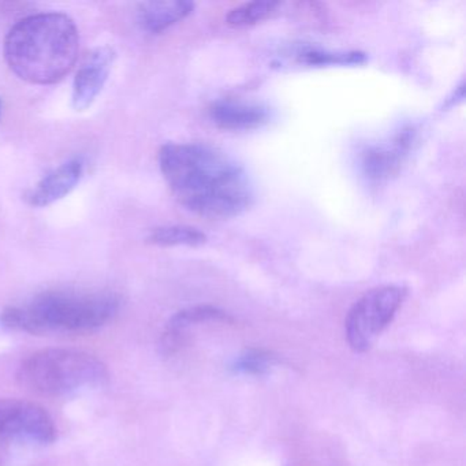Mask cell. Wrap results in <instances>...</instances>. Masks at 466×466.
I'll return each instance as SVG.
<instances>
[{
  "mask_svg": "<svg viewBox=\"0 0 466 466\" xmlns=\"http://www.w3.org/2000/svg\"><path fill=\"white\" fill-rule=\"evenodd\" d=\"M163 177L174 198L198 217L230 219L253 204L244 168L228 154L198 143H170L159 152Z\"/></svg>",
  "mask_w": 466,
  "mask_h": 466,
  "instance_id": "obj_1",
  "label": "cell"
},
{
  "mask_svg": "<svg viewBox=\"0 0 466 466\" xmlns=\"http://www.w3.org/2000/svg\"><path fill=\"white\" fill-rule=\"evenodd\" d=\"M56 438L53 417L39 403L18 398L0 400V441L50 444Z\"/></svg>",
  "mask_w": 466,
  "mask_h": 466,
  "instance_id": "obj_6",
  "label": "cell"
},
{
  "mask_svg": "<svg viewBox=\"0 0 466 466\" xmlns=\"http://www.w3.org/2000/svg\"><path fill=\"white\" fill-rule=\"evenodd\" d=\"M278 7H279L278 2H269V0L250 2V4H244L230 10L226 21L228 25L237 26V28L256 25V24L271 17L277 12Z\"/></svg>",
  "mask_w": 466,
  "mask_h": 466,
  "instance_id": "obj_13",
  "label": "cell"
},
{
  "mask_svg": "<svg viewBox=\"0 0 466 466\" xmlns=\"http://www.w3.org/2000/svg\"><path fill=\"white\" fill-rule=\"evenodd\" d=\"M80 35L62 13H42L18 21L5 40V58L26 83L50 86L61 81L77 62Z\"/></svg>",
  "mask_w": 466,
  "mask_h": 466,
  "instance_id": "obj_2",
  "label": "cell"
},
{
  "mask_svg": "<svg viewBox=\"0 0 466 466\" xmlns=\"http://www.w3.org/2000/svg\"><path fill=\"white\" fill-rule=\"evenodd\" d=\"M364 56L359 53L353 54H329L320 53V51H312V53L304 54V61L309 65L323 64H354V62H362Z\"/></svg>",
  "mask_w": 466,
  "mask_h": 466,
  "instance_id": "obj_15",
  "label": "cell"
},
{
  "mask_svg": "<svg viewBox=\"0 0 466 466\" xmlns=\"http://www.w3.org/2000/svg\"><path fill=\"white\" fill-rule=\"evenodd\" d=\"M212 121L220 129L252 130L263 127L269 121L268 108L258 103L244 100H220L209 108Z\"/></svg>",
  "mask_w": 466,
  "mask_h": 466,
  "instance_id": "obj_9",
  "label": "cell"
},
{
  "mask_svg": "<svg viewBox=\"0 0 466 466\" xmlns=\"http://www.w3.org/2000/svg\"><path fill=\"white\" fill-rule=\"evenodd\" d=\"M406 299V289L387 285L365 293L349 310L346 338L353 350L367 351L376 338L391 323Z\"/></svg>",
  "mask_w": 466,
  "mask_h": 466,
  "instance_id": "obj_5",
  "label": "cell"
},
{
  "mask_svg": "<svg viewBox=\"0 0 466 466\" xmlns=\"http://www.w3.org/2000/svg\"><path fill=\"white\" fill-rule=\"evenodd\" d=\"M275 364L271 354L260 350H250L242 354L236 361V370L249 375H261Z\"/></svg>",
  "mask_w": 466,
  "mask_h": 466,
  "instance_id": "obj_14",
  "label": "cell"
},
{
  "mask_svg": "<svg viewBox=\"0 0 466 466\" xmlns=\"http://www.w3.org/2000/svg\"><path fill=\"white\" fill-rule=\"evenodd\" d=\"M195 4L187 0H170V2H146L138 7V21L147 32L162 34L170 26L190 15Z\"/></svg>",
  "mask_w": 466,
  "mask_h": 466,
  "instance_id": "obj_11",
  "label": "cell"
},
{
  "mask_svg": "<svg viewBox=\"0 0 466 466\" xmlns=\"http://www.w3.org/2000/svg\"><path fill=\"white\" fill-rule=\"evenodd\" d=\"M116 53L110 47L95 48L81 62L73 84V107L84 111L94 105L110 76Z\"/></svg>",
  "mask_w": 466,
  "mask_h": 466,
  "instance_id": "obj_7",
  "label": "cell"
},
{
  "mask_svg": "<svg viewBox=\"0 0 466 466\" xmlns=\"http://www.w3.org/2000/svg\"><path fill=\"white\" fill-rule=\"evenodd\" d=\"M121 299L111 291L51 290L4 310L0 320L15 331L42 335L88 332L113 320Z\"/></svg>",
  "mask_w": 466,
  "mask_h": 466,
  "instance_id": "obj_3",
  "label": "cell"
},
{
  "mask_svg": "<svg viewBox=\"0 0 466 466\" xmlns=\"http://www.w3.org/2000/svg\"><path fill=\"white\" fill-rule=\"evenodd\" d=\"M411 130H402L391 140L370 147L362 155V167L370 179H387L400 170L413 144Z\"/></svg>",
  "mask_w": 466,
  "mask_h": 466,
  "instance_id": "obj_8",
  "label": "cell"
},
{
  "mask_svg": "<svg viewBox=\"0 0 466 466\" xmlns=\"http://www.w3.org/2000/svg\"><path fill=\"white\" fill-rule=\"evenodd\" d=\"M207 236L192 226H163L149 233L147 242L157 247H200Z\"/></svg>",
  "mask_w": 466,
  "mask_h": 466,
  "instance_id": "obj_12",
  "label": "cell"
},
{
  "mask_svg": "<svg viewBox=\"0 0 466 466\" xmlns=\"http://www.w3.org/2000/svg\"><path fill=\"white\" fill-rule=\"evenodd\" d=\"M0 113H2V100H0Z\"/></svg>",
  "mask_w": 466,
  "mask_h": 466,
  "instance_id": "obj_16",
  "label": "cell"
},
{
  "mask_svg": "<svg viewBox=\"0 0 466 466\" xmlns=\"http://www.w3.org/2000/svg\"><path fill=\"white\" fill-rule=\"evenodd\" d=\"M84 163L69 160L46 176L34 189L26 193L25 200L32 207H47L69 195L83 177Z\"/></svg>",
  "mask_w": 466,
  "mask_h": 466,
  "instance_id": "obj_10",
  "label": "cell"
},
{
  "mask_svg": "<svg viewBox=\"0 0 466 466\" xmlns=\"http://www.w3.org/2000/svg\"><path fill=\"white\" fill-rule=\"evenodd\" d=\"M108 378L107 367L97 357L76 349H43L24 360L17 379L29 391L45 397H64Z\"/></svg>",
  "mask_w": 466,
  "mask_h": 466,
  "instance_id": "obj_4",
  "label": "cell"
}]
</instances>
